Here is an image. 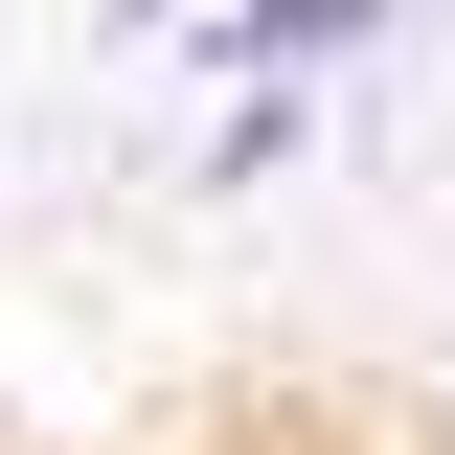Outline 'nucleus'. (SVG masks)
<instances>
[{
    "label": "nucleus",
    "instance_id": "1",
    "mask_svg": "<svg viewBox=\"0 0 455 455\" xmlns=\"http://www.w3.org/2000/svg\"><path fill=\"white\" fill-rule=\"evenodd\" d=\"M182 23H205V68H228V92H296V68H341V46H387L410 0H182Z\"/></svg>",
    "mask_w": 455,
    "mask_h": 455
}]
</instances>
